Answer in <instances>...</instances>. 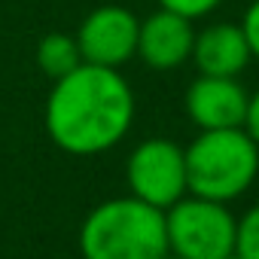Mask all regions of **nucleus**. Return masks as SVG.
I'll use <instances>...</instances> for the list:
<instances>
[{
    "mask_svg": "<svg viewBox=\"0 0 259 259\" xmlns=\"http://www.w3.org/2000/svg\"><path fill=\"white\" fill-rule=\"evenodd\" d=\"M235 256L238 259H259V204H253L235 223Z\"/></svg>",
    "mask_w": 259,
    "mask_h": 259,
    "instance_id": "9b49d317",
    "label": "nucleus"
},
{
    "mask_svg": "<svg viewBox=\"0 0 259 259\" xmlns=\"http://www.w3.org/2000/svg\"><path fill=\"white\" fill-rule=\"evenodd\" d=\"M241 31L247 37V46H250V55L259 61V0L244 10V19H241Z\"/></svg>",
    "mask_w": 259,
    "mask_h": 259,
    "instance_id": "ddd939ff",
    "label": "nucleus"
},
{
    "mask_svg": "<svg viewBox=\"0 0 259 259\" xmlns=\"http://www.w3.org/2000/svg\"><path fill=\"white\" fill-rule=\"evenodd\" d=\"M82 259H165V210L138 201L135 195H116L95 204L79 226Z\"/></svg>",
    "mask_w": 259,
    "mask_h": 259,
    "instance_id": "f03ea898",
    "label": "nucleus"
},
{
    "mask_svg": "<svg viewBox=\"0 0 259 259\" xmlns=\"http://www.w3.org/2000/svg\"><path fill=\"white\" fill-rule=\"evenodd\" d=\"M183 107L189 122L198 132L213 128H244L250 92L238 82V76H195L186 85Z\"/></svg>",
    "mask_w": 259,
    "mask_h": 259,
    "instance_id": "0eeeda50",
    "label": "nucleus"
},
{
    "mask_svg": "<svg viewBox=\"0 0 259 259\" xmlns=\"http://www.w3.org/2000/svg\"><path fill=\"white\" fill-rule=\"evenodd\" d=\"M189 61L198 67L201 76H241L244 67L253 61L247 37L235 22H213L195 31Z\"/></svg>",
    "mask_w": 259,
    "mask_h": 259,
    "instance_id": "1a4fd4ad",
    "label": "nucleus"
},
{
    "mask_svg": "<svg viewBox=\"0 0 259 259\" xmlns=\"http://www.w3.org/2000/svg\"><path fill=\"white\" fill-rule=\"evenodd\" d=\"M235 223L229 204L183 195L165 210L168 253L177 259H223L235 253Z\"/></svg>",
    "mask_w": 259,
    "mask_h": 259,
    "instance_id": "20e7f679",
    "label": "nucleus"
},
{
    "mask_svg": "<svg viewBox=\"0 0 259 259\" xmlns=\"http://www.w3.org/2000/svg\"><path fill=\"white\" fill-rule=\"evenodd\" d=\"M165 259H177V256H171V253H168V256H165Z\"/></svg>",
    "mask_w": 259,
    "mask_h": 259,
    "instance_id": "dca6fc26",
    "label": "nucleus"
},
{
    "mask_svg": "<svg viewBox=\"0 0 259 259\" xmlns=\"http://www.w3.org/2000/svg\"><path fill=\"white\" fill-rule=\"evenodd\" d=\"M220 4L223 0H159V10H168V13H177V16L195 22V19L210 16Z\"/></svg>",
    "mask_w": 259,
    "mask_h": 259,
    "instance_id": "f8f14e48",
    "label": "nucleus"
},
{
    "mask_svg": "<svg viewBox=\"0 0 259 259\" xmlns=\"http://www.w3.org/2000/svg\"><path fill=\"white\" fill-rule=\"evenodd\" d=\"M138 31H141V19L132 10L119 4H101L79 22L73 37L82 64L119 70L138 55Z\"/></svg>",
    "mask_w": 259,
    "mask_h": 259,
    "instance_id": "423d86ee",
    "label": "nucleus"
},
{
    "mask_svg": "<svg viewBox=\"0 0 259 259\" xmlns=\"http://www.w3.org/2000/svg\"><path fill=\"white\" fill-rule=\"evenodd\" d=\"M244 128H247V135L256 141V147H259V89L250 95V107H247V122H244Z\"/></svg>",
    "mask_w": 259,
    "mask_h": 259,
    "instance_id": "4468645a",
    "label": "nucleus"
},
{
    "mask_svg": "<svg viewBox=\"0 0 259 259\" xmlns=\"http://www.w3.org/2000/svg\"><path fill=\"white\" fill-rule=\"evenodd\" d=\"M52 144L67 156L110 153L135 122V92L113 67L79 64L55 79L43 110Z\"/></svg>",
    "mask_w": 259,
    "mask_h": 259,
    "instance_id": "f257e3e1",
    "label": "nucleus"
},
{
    "mask_svg": "<svg viewBox=\"0 0 259 259\" xmlns=\"http://www.w3.org/2000/svg\"><path fill=\"white\" fill-rule=\"evenodd\" d=\"M186 156V189L189 195L210 201L241 198L259 177V147L247 128H213L198 132Z\"/></svg>",
    "mask_w": 259,
    "mask_h": 259,
    "instance_id": "7ed1b4c3",
    "label": "nucleus"
},
{
    "mask_svg": "<svg viewBox=\"0 0 259 259\" xmlns=\"http://www.w3.org/2000/svg\"><path fill=\"white\" fill-rule=\"evenodd\" d=\"M223 259H238V256H235V253H229V256H223Z\"/></svg>",
    "mask_w": 259,
    "mask_h": 259,
    "instance_id": "2eb2a0df",
    "label": "nucleus"
},
{
    "mask_svg": "<svg viewBox=\"0 0 259 259\" xmlns=\"http://www.w3.org/2000/svg\"><path fill=\"white\" fill-rule=\"evenodd\" d=\"M195 43V28L189 19L159 10L147 19H141L138 31V55L153 70H174L189 61Z\"/></svg>",
    "mask_w": 259,
    "mask_h": 259,
    "instance_id": "6e6552de",
    "label": "nucleus"
},
{
    "mask_svg": "<svg viewBox=\"0 0 259 259\" xmlns=\"http://www.w3.org/2000/svg\"><path fill=\"white\" fill-rule=\"evenodd\" d=\"M128 195H135L144 204L168 210L177 204L186 189V156L183 147L168 138H147L141 141L125 162Z\"/></svg>",
    "mask_w": 259,
    "mask_h": 259,
    "instance_id": "39448f33",
    "label": "nucleus"
},
{
    "mask_svg": "<svg viewBox=\"0 0 259 259\" xmlns=\"http://www.w3.org/2000/svg\"><path fill=\"white\" fill-rule=\"evenodd\" d=\"M79 64H82V55H79V46H76L73 34L52 31V34L40 37V43H37V67L43 70V76H49L55 82V79L67 76L70 70H76Z\"/></svg>",
    "mask_w": 259,
    "mask_h": 259,
    "instance_id": "9d476101",
    "label": "nucleus"
}]
</instances>
